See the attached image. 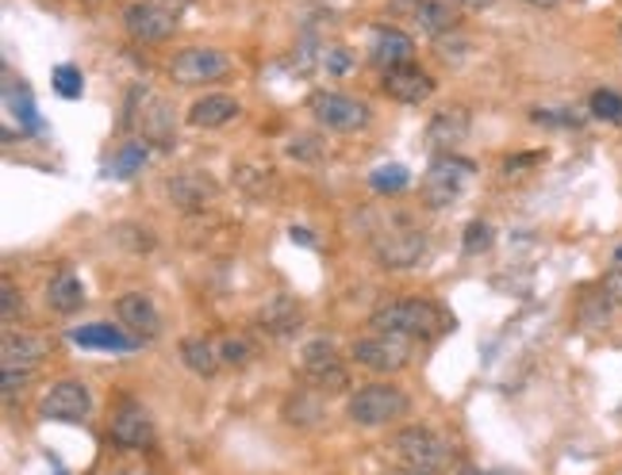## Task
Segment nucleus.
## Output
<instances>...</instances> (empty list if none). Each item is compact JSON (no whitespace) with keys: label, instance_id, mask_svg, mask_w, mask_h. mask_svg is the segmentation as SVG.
Returning <instances> with one entry per match:
<instances>
[{"label":"nucleus","instance_id":"b1692460","mask_svg":"<svg viewBox=\"0 0 622 475\" xmlns=\"http://www.w3.org/2000/svg\"><path fill=\"white\" fill-rule=\"evenodd\" d=\"M47 304H50V311H58V314L81 311V304H85V284L66 269V273H58L55 281L47 284Z\"/></svg>","mask_w":622,"mask_h":475},{"label":"nucleus","instance_id":"37998d69","mask_svg":"<svg viewBox=\"0 0 622 475\" xmlns=\"http://www.w3.org/2000/svg\"><path fill=\"white\" fill-rule=\"evenodd\" d=\"M385 475H426V472H415V467H392V472H385Z\"/></svg>","mask_w":622,"mask_h":475},{"label":"nucleus","instance_id":"7c9ffc66","mask_svg":"<svg viewBox=\"0 0 622 475\" xmlns=\"http://www.w3.org/2000/svg\"><path fill=\"white\" fill-rule=\"evenodd\" d=\"M492 226L489 223H481V218H473V223L465 226V238H461V250L469 253V258H477V253H484V250H492Z\"/></svg>","mask_w":622,"mask_h":475},{"label":"nucleus","instance_id":"58836bf2","mask_svg":"<svg viewBox=\"0 0 622 475\" xmlns=\"http://www.w3.org/2000/svg\"><path fill=\"white\" fill-rule=\"evenodd\" d=\"M150 4H159L162 12H169V16H177V20H181V12L189 9L192 0H150Z\"/></svg>","mask_w":622,"mask_h":475},{"label":"nucleus","instance_id":"9b49d317","mask_svg":"<svg viewBox=\"0 0 622 475\" xmlns=\"http://www.w3.org/2000/svg\"><path fill=\"white\" fill-rule=\"evenodd\" d=\"M39 411L50 421H85L89 411H93V395H89V388L81 380H58L47 391Z\"/></svg>","mask_w":622,"mask_h":475},{"label":"nucleus","instance_id":"e433bc0d","mask_svg":"<svg viewBox=\"0 0 622 475\" xmlns=\"http://www.w3.org/2000/svg\"><path fill=\"white\" fill-rule=\"evenodd\" d=\"M535 123H550V127H576L580 119L576 116H565V111H550V108H535Z\"/></svg>","mask_w":622,"mask_h":475},{"label":"nucleus","instance_id":"39448f33","mask_svg":"<svg viewBox=\"0 0 622 475\" xmlns=\"http://www.w3.org/2000/svg\"><path fill=\"white\" fill-rule=\"evenodd\" d=\"M307 111L316 116L319 127H327V131H339V134L362 131V127H369V119H373V111H369V104H365V100L347 96V93H331V88H319V93H312Z\"/></svg>","mask_w":622,"mask_h":475},{"label":"nucleus","instance_id":"a19ab883","mask_svg":"<svg viewBox=\"0 0 622 475\" xmlns=\"http://www.w3.org/2000/svg\"><path fill=\"white\" fill-rule=\"evenodd\" d=\"M292 242H304V246H312V242H316V238H312V230H296V226H292Z\"/></svg>","mask_w":622,"mask_h":475},{"label":"nucleus","instance_id":"6e6552de","mask_svg":"<svg viewBox=\"0 0 622 475\" xmlns=\"http://www.w3.org/2000/svg\"><path fill=\"white\" fill-rule=\"evenodd\" d=\"M350 357L357 360L362 368H369V372H403V368L411 365V349H408V337H392V334H373V337H362V342H354V349H350Z\"/></svg>","mask_w":622,"mask_h":475},{"label":"nucleus","instance_id":"ddd939ff","mask_svg":"<svg viewBox=\"0 0 622 475\" xmlns=\"http://www.w3.org/2000/svg\"><path fill=\"white\" fill-rule=\"evenodd\" d=\"M166 195L169 203H174L177 211H185V215H192V211H204L215 203V195H220V185H215L208 173H177V177L166 180Z\"/></svg>","mask_w":622,"mask_h":475},{"label":"nucleus","instance_id":"4468645a","mask_svg":"<svg viewBox=\"0 0 622 475\" xmlns=\"http://www.w3.org/2000/svg\"><path fill=\"white\" fill-rule=\"evenodd\" d=\"M469 131H473V116H469V108H461V104H446V108L434 111L431 123H426V146L454 154V146H461V142L469 139Z\"/></svg>","mask_w":622,"mask_h":475},{"label":"nucleus","instance_id":"dca6fc26","mask_svg":"<svg viewBox=\"0 0 622 475\" xmlns=\"http://www.w3.org/2000/svg\"><path fill=\"white\" fill-rule=\"evenodd\" d=\"M50 353L47 337L27 334V330H4V345H0V365L4 372H32L43 365V357Z\"/></svg>","mask_w":622,"mask_h":475},{"label":"nucleus","instance_id":"0eeeda50","mask_svg":"<svg viewBox=\"0 0 622 475\" xmlns=\"http://www.w3.org/2000/svg\"><path fill=\"white\" fill-rule=\"evenodd\" d=\"M227 73H231V58L215 47H185L181 55H174V62H169V78L185 88L212 85V81H223Z\"/></svg>","mask_w":622,"mask_h":475},{"label":"nucleus","instance_id":"f704fd0d","mask_svg":"<svg viewBox=\"0 0 622 475\" xmlns=\"http://www.w3.org/2000/svg\"><path fill=\"white\" fill-rule=\"evenodd\" d=\"M319 58L327 73H347L350 70V50L347 47H324V50H312Z\"/></svg>","mask_w":622,"mask_h":475},{"label":"nucleus","instance_id":"423d86ee","mask_svg":"<svg viewBox=\"0 0 622 475\" xmlns=\"http://www.w3.org/2000/svg\"><path fill=\"white\" fill-rule=\"evenodd\" d=\"M300 376H304V380L312 383L316 391L350 388L347 365H342L335 342H327V337H316V342H307L304 349H300Z\"/></svg>","mask_w":622,"mask_h":475},{"label":"nucleus","instance_id":"4c0bfd02","mask_svg":"<svg viewBox=\"0 0 622 475\" xmlns=\"http://www.w3.org/2000/svg\"><path fill=\"white\" fill-rule=\"evenodd\" d=\"M603 296L611 299L614 307H622V269H611V273L603 276Z\"/></svg>","mask_w":622,"mask_h":475},{"label":"nucleus","instance_id":"bb28decb","mask_svg":"<svg viewBox=\"0 0 622 475\" xmlns=\"http://www.w3.org/2000/svg\"><path fill=\"white\" fill-rule=\"evenodd\" d=\"M215 345H220V360L227 368H246V365H254V357H258V345H254L246 334H227Z\"/></svg>","mask_w":622,"mask_h":475},{"label":"nucleus","instance_id":"f257e3e1","mask_svg":"<svg viewBox=\"0 0 622 475\" xmlns=\"http://www.w3.org/2000/svg\"><path fill=\"white\" fill-rule=\"evenodd\" d=\"M369 326L377 334H392V337H438L449 330V319L442 307H434L431 299H392V304H380L373 311Z\"/></svg>","mask_w":622,"mask_h":475},{"label":"nucleus","instance_id":"a18cd8bd","mask_svg":"<svg viewBox=\"0 0 622 475\" xmlns=\"http://www.w3.org/2000/svg\"><path fill=\"white\" fill-rule=\"evenodd\" d=\"M619 261H622V250H619Z\"/></svg>","mask_w":622,"mask_h":475},{"label":"nucleus","instance_id":"72a5a7b5","mask_svg":"<svg viewBox=\"0 0 622 475\" xmlns=\"http://www.w3.org/2000/svg\"><path fill=\"white\" fill-rule=\"evenodd\" d=\"M142 162H146V142H131V146H124V150H119V157H116L119 177H131Z\"/></svg>","mask_w":622,"mask_h":475},{"label":"nucleus","instance_id":"6ab92c4d","mask_svg":"<svg viewBox=\"0 0 622 475\" xmlns=\"http://www.w3.org/2000/svg\"><path fill=\"white\" fill-rule=\"evenodd\" d=\"M411 55H415V43H411L408 32H400V27H373V39H369L373 66L396 70V66H408Z\"/></svg>","mask_w":622,"mask_h":475},{"label":"nucleus","instance_id":"4be33fe9","mask_svg":"<svg viewBox=\"0 0 622 475\" xmlns=\"http://www.w3.org/2000/svg\"><path fill=\"white\" fill-rule=\"evenodd\" d=\"M73 342L85 345V349H108V353H127V349H134V345H139L124 326H108V322L78 326V330H73Z\"/></svg>","mask_w":622,"mask_h":475},{"label":"nucleus","instance_id":"473e14b6","mask_svg":"<svg viewBox=\"0 0 622 475\" xmlns=\"http://www.w3.org/2000/svg\"><path fill=\"white\" fill-rule=\"evenodd\" d=\"M289 157H296V162H319L324 157V142L312 139V134H296L289 142Z\"/></svg>","mask_w":622,"mask_h":475},{"label":"nucleus","instance_id":"c03bdc74","mask_svg":"<svg viewBox=\"0 0 622 475\" xmlns=\"http://www.w3.org/2000/svg\"><path fill=\"white\" fill-rule=\"evenodd\" d=\"M527 4H535V9H553L558 0H527Z\"/></svg>","mask_w":622,"mask_h":475},{"label":"nucleus","instance_id":"c756f323","mask_svg":"<svg viewBox=\"0 0 622 475\" xmlns=\"http://www.w3.org/2000/svg\"><path fill=\"white\" fill-rule=\"evenodd\" d=\"M408 169L403 165H377V169L369 173V185L377 188V192H403L408 188Z\"/></svg>","mask_w":622,"mask_h":475},{"label":"nucleus","instance_id":"f3484780","mask_svg":"<svg viewBox=\"0 0 622 475\" xmlns=\"http://www.w3.org/2000/svg\"><path fill=\"white\" fill-rule=\"evenodd\" d=\"M380 88L400 104H423L434 96V78L426 70H419L415 62H408V66H396V70H385Z\"/></svg>","mask_w":622,"mask_h":475},{"label":"nucleus","instance_id":"1a4fd4ad","mask_svg":"<svg viewBox=\"0 0 622 475\" xmlns=\"http://www.w3.org/2000/svg\"><path fill=\"white\" fill-rule=\"evenodd\" d=\"M373 253L385 269H411L426 253V234L415 226H388L385 234H377Z\"/></svg>","mask_w":622,"mask_h":475},{"label":"nucleus","instance_id":"a211bd4d","mask_svg":"<svg viewBox=\"0 0 622 475\" xmlns=\"http://www.w3.org/2000/svg\"><path fill=\"white\" fill-rule=\"evenodd\" d=\"M139 131L146 142L154 146H174L177 142V123L169 104L159 93H142V108H139Z\"/></svg>","mask_w":622,"mask_h":475},{"label":"nucleus","instance_id":"c9c22d12","mask_svg":"<svg viewBox=\"0 0 622 475\" xmlns=\"http://www.w3.org/2000/svg\"><path fill=\"white\" fill-rule=\"evenodd\" d=\"M16 314H24V296L16 292V284L4 281V322H16Z\"/></svg>","mask_w":622,"mask_h":475},{"label":"nucleus","instance_id":"412c9836","mask_svg":"<svg viewBox=\"0 0 622 475\" xmlns=\"http://www.w3.org/2000/svg\"><path fill=\"white\" fill-rule=\"evenodd\" d=\"M243 104L227 93H212V96H200L197 104L189 108V123L192 127H204V131H215V127H227L231 119H238Z\"/></svg>","mask_w":622,"mask_h":475},{"label":"nucleus","instance_id":"2f4dec72","mask_svg":"<svg viewBox=\"0 0 622 475\" xmlns=\"http://www.w3.org/2000/svg\"><path fill=\"white\" fill-rule=\"evenodd\" d=\"M55 88L66 96V100H78L81 88H85V81H81V70H78V66H58V70H55Z\"/></svg>","mask_w":622,"mask_h":475},{"label":"nucleus","instance_id":"20e7f679","mask_svg":"<svg viewBox=\"0 0 622 475\" xmlns=\"http://www.w3.org/2000/svg\"><path fill=\"white\" fill-rule=\"evenodd\" d=\"M473 173H477V165L469 162V157H457V154L434 157L423 185H419L426 207H454V203L465 195V188H469V180H473Z\"/></svg>","mask_w":622,"mask_h":475},{"label":"nucleus","instance_id":"cd10ccee","mask_svg":"<svg viewBox=\"0 0 622 475\" xmlns=\"http://www.w3.org/2000/svg\"><path fill=\"white\" fill-rule=\"evenodd\" d=\"M235 180H238V188H243L246 195H266V192H273L277 188V180H273V169H261V165H238L235 169Z\"/></svg>","mask_w":622,"mask_h":475},{"label":"nucleus","instance_id":"f03ea898","mask_svg":"<svg viewBox=\"0 0 622 475\" xmlns=\"http://www.w3.org/2000/svg\"><path fill=\"white\" fill-rule=\"evenodd\" d=\"M388 449H392V456L400 467H415V472H426V475H442L449 464H454L449 441L426 426H408V429H400V434H392Z\"/></svg>","mask_w":622,"mask_h":475},{"label":"nucleus","instance_id":"9d476101","mask_svg":"<svg viewBox=\"0 0 622 475\" xmlns=\"http://www.w3.org/2000/svg\"><path fill=\"white\" fill-rule=\"evenodd\" d=\"M124 27L134 43H166L169 35L177 32V16L162 12L159 4H150V0H134L124 9Z\"/></svg>","mask_w":622,"mask_h":475},{"label":"nucleus","instance_id":"7ed1b4c3","mask_svg":"<svg viewBox=\"0 0 622 475\" xmlns=\"http://www.w3.org/2000/svg\"><path fill=\"white\" fill-rule=\"evenodd\" d=\"M411 411V399L403 395L396 383H365L350 395L347 403V414L354 426H365V429H377V426H388V421L403 418Z\"/></svg>","mask_w":622,"mask_h":475},{"label":"nucleus","instance_id":"393cba45","mask_svg":"<svg viewBox=\"0 0 622 475\" xmlns=\"http://www.w3.org/2000/svg\"><path fill=\"white\" fill-rule=\"evenodd\" d=\"M415 20L426 35H434V39H442V35H449L457 27V12L449 0H423V9L415 12Z\"/></svg>","mask_w":622,"mask_h":475},{"label":"nucleus","instance_id":"5701e85b","mask_svg":"<svg viewBox=\"0 0 622 475\" xmlns=\"http://www.w3.org/2000/svg\"><path fill=\"white\" fill-rule=\"evenodd\" d=\"M181 360H185V368H189V372L204 376V380H212V376L223 368L220 345L208 342V337H185V342H181Z\"/></svg>","mask_w":622,"mask_h":475},{"label":"nucleus","instance_id":"c85d7f7f","mask_svg":"<svg viewBox=\"0 0 622 475\" xmlns=\"http://www.w3.org/2000/svg\"><path fill=\"white\" fill-rule=\"evenodd\" d=\"M588 111L596 119H607V123L622 127V93H614V88H596L588 100Z\"/></svg>","mask_w":622,"mask_h":475},{"label":"nucleus","instance_id":"f8f14e48","mask_svg":"<svg viewBox=\"0 0 622 475\" xmlns=\"http://www.w3.org/2000/svg\"><path fill=\"white\" fill-rule=\"evenodd\" d=\"M112 441L119 449H146L154 441V418H150L146 406L134 403V399H124L116 406V414H112Z\"/></svg>","mask_w":622,"mask_h":475},{"label":"nucleus","instance_id":"a878e982","mask_svg":"<svg viewBox=\"0 0 622 475\" xmlns=\"http://www.w3.org/2000/svg\"><path fill=\"white\" fill-rule=\"evenodd\" d=\"M319 418H324V403L316 395L300 391V395L284 399V421H292V426H316Z\"/></svg>","mask_w":622,"mask_h":475},{"label":"nucleus","instance_id":"2eb2a0df","mask_svg":"<svg viewBox=\"0 0 622 475\" xmlns=\"http://www.w3.org/2000/svg\"><path fill=\"white\" fill-rule=\"evenodd\" d=\"M116 314H119V322H124V330L134 337V342H154V337L162 334L159 307H154V299H150V296H142V292H127V296H119Z\"/></svg>","mask_w":622,"mask_h":475},{"label":"nucleus","instance_id":"ea45409f","mask_svg":"<svg viewBox=\"0 0 622 475\" xmlns=\"http://www.w3.org/2000/svg\"><path fill=\"white\" fill-rule=\"evenodd\" d=\"M454 4H461V9H469V12H481V9H489L492 0H454Z\"/></svg>","mask_w":622,"mask_h":475},{"label":"nucleus","instance_id":"aec40b11","mask_svg":"<svg viewBox=\"0 0 622 475\" xmlns=\"http://www.w3.org/2000/svg\"><path fill=\"white\" fill-rule=\"evenodd\" d=\"M304 322V311L292 296H273L258 311V330H266L269 337H292Z\"/></svg>","mask_w":622,"mask_h":475},{"label":"nucleus","instance_id":"79ce46f5","mask_svg":"<svg viewBox=\"0 0 622 475\" xmlns=\"http://www.w3.org/2000/svg\"><path fill=\"white\" fill-rule=\"evenodd\" d=\"M457 475H512V472H481V467H461Z\"/></svg>","mask_w":622,"mask_h":475}]
</instances>
